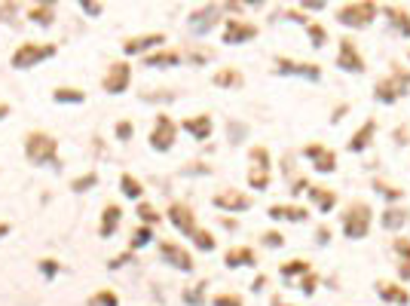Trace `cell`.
<instances>
[{
  "label": "cell",
  "instance_id": "48",
  "mask_svg": "<svg viewBox=\"0 0 410 306\" xmlns=\"http://www.w3.org/2000/svg\"><path fill=\"white\" fill-rule=\"evenodd\" d=\"M126 264H135V252H123L119 257H114V261H110L107 266H110V270H123Z\"/></svg>",
  "mask_w": 410,
  "mask_h": 306
},
{
  "label": "cell",
  "instance_id": "32",
  "mask_svg": "<svg viewBox=\"0 0 410 306\" xmlns=\"http://www.w3.org/2000/svg\"><path fill=\"white\" fill-rule=\"evenodd\" d=\"M119 193H123L126 199H141L144 196V184L138 181L135 175L123 172V175H119Z\"/></svg>",
  "mask_w": 410,
  "mask_h": 306
},
{
  "label": "cell",
  "instance_id": "34",
  "mask_svg": "<svg viewBox=\"0 0 410 306\" xmlns=\"http://www.w3.org/2000/svg\"><path fill=\"white\" fill-rule=\"evenodd\" d=\"M156 239V233H153V227H138V230H132V236H129V252H141V248H147Z\"/></svg>",
  "mask_w": 410,
  "mask_h": 306
},
{
  "label": "cell",
  "instance_id": "9",
  "mask_svg": "<svg viewBox=\"0 0 410 306\" xmlns=\"http://www.w3.org/2000/svg\"><path fill=\"white\" fill-rule=\"evenodd\" d=\"M129 83H132V64L129 61L107 64V73H105V80H101V86H105L107 95H123L129 89Z\"/></svg>",
  "mask_w": 410,
  "mask_h": 306
},
{
  "label": "cell",
  "instance_id": "39",
  "mask_svg": "<svg viewBox=\"0 0 410 306\" xmlns=\"http://www.w3.org/2000/svg\"><path fill=\"white\" fill-rule=\"evenodd\" d=\"M374 190L380 193V196H386L389 202H402L404 199V190L402 187H392V184H386V181H374Z\"/></svg>",
  "mask_w": 410,
  "mask_h": 306
},
{
  "label": "cell",
  "instance_id": "53",
  "mask_svg": "<svg viewBox=\"0 0 410 306\" xmlns=\"http://www.w3.org/2000/svg\"><path fill=\"white\" fill-rule=\"evenodd\" d=\"M300 9H324V4H322V0H306Z\"/></svg>",
  "mask_w": 410,
  "mask_h": 306
},
{
  "label": "cell",
  "instance_id": "54",
  "mask_svg": "<svg viewBox=\"0 0 410 306\" xmlns=\"http://www.w3.org/2000/svg\"><path fill=\"white\" fill-rule=\"evenodd\" d=\"M264 285H266V276H257V279H254V285H251V288H254V291H260V288H264Z\"/></svg>",
  "mask_w": 410,
  "mask_h": 306
},
{
  "label": "cell",
  "instance_id": "44",
  "mask_svg": "<svg viewBox=\"0 0 410 306\" xmlns=\"http://www.w3.org/2000/svg\"><path fill=\"white\" fill-rule=\"evenodd\" d=\"M211 306H245V300H242L239 294H214Z\"/></svg>",
  "mask_w": 410,
  "mask_h": 306
},
{
  "label": "cell",
  "instance_id": "30",
  "mask_svg": "<svg viewBox=\"0 0 410 306\" xmlns=\"http://www.w3.org/2000/svg\"><path fill=\"white\" fill-rule=\"evenodd\" d=\"M28 18L37 22L40 28H49L55 22V4H34V6H28Z\"/></svg>",
  "mask_w": 410,
  "mask_h": 306
},
{
  "label": "cell",
  "instance_id": "38",
  "mask_svg": "<svg viewBox=\"0 0 410 306\" xmlns=\"http://www.w3.org/2000/svg\"><path fill=\"white\" fill-rule=\"evenodd\" d=\"M190 239H193V245H197L199 252H214V248H218V239H214L209 230H197Z\"/></svg>",
  "mask_w": 410,
  "mask_h": 306
},
{
  "label": "cell",
  "instance_id": "8",
  "mask_svg": "<svg viewBox=\"0 0 410 306\" xmlns=\"http://www.w3.org/2000/svg\"><path fill=\"white\" fill-rule=\"evenodd\" d=\"M160 257H163V264L172 266V270H181V273H193V270H197V261H193V254L181 242H172V239L160 242Z\"/></svg>",
  "mask_w": 410,
  "mask_h": 306
},
{
  "label": "cell",
  "instance_id": "24",
  "mask_svg": "<svg viewBox=\"0 0 410 306\" xmlns=\"http://www.w3.org/2000/svg\"><path fill=\"white\" fill-rule=\"evenodd\" d=\"M310 199L315 202V208L322 211V215H328V211L337 208V190H331V187H322V184H310Z\"/></svg>",
  "mask_w": 410,
  "mask_h": 306
},
{
  "label": "cell",
  "instance_id": "55",
  "mask_svg": "<svg viewBox=\"0 0 410 306\" xmlns=\"http://www.w3.org/2000/svg\"><path fill=\"white\" fill-rule=\"evenodd\" d=\"M9 230H13V227H9L6 220H0V239H4V236H9Z\"/></svg>",
  "mask_w": 410,
  "mask_h": 306
},
{
  "label": "cell",
  "instance_id": "36",
  "mask_svg": "<svg viewBox=\"0 0 410 306\" xmlns=\"http://www.w3.org/2000/svg\"><path fill=\"white\" fill-rule=\"evenodd\" d=\"M306 37H310L312 49H322V46L328 43V28L319 25V22H310V25H306Z\"/></svg>",
  "mask_w": 410,
  "mask_h": 306
},
{
  "label": "cell",
  "instance_id": "19",
  "mask_svg": "<svg viewBox=\"0 0 410 306\" xmlns=\"http://www.w3.org/2000/svg\"><path fill=\"white\" fill-rule=\"evenodd\" d=\"M266 218H273V220H288V224H306L310 211H306L303 206H285V202H279V206H269V208H266Z\"/></svg>",
  "mask_w": 410,
  "mask_h": 306
},
{
  "label": "cell",
  "instance_id": "29",
  "mask_svg": "<svg viewBox=\"0 0 410 306\" xmlns=\"http://www.w3.org/2000/svg\"><path fill=\"white\" fill-rule=\"evenodd\" d=\"M279 273H282V279H303L306 273H312V266H310V261L306 257H291V261H285L282 266H279Z\"/></svg>",
  "mask_w": 410,
  "mask_h": 306
},
{
  "label": "cell",
  "instance_id": "27",
  "mask_svg": "<svg viewBox=\"0 0 410 306\" xmlns=\"http://www.w3.org/2000/svg\"><path fill=\"white\" fill-rule=\"evenodd\" d=\"M386 13V18H389V25L395 28L402 37H410V13L404 6H398V4H386V6H380Z\"/></svg>",
  "mask_w": 410,
  "mask_h": 306
},
{
  "label": "cell",
  "instance_id": "45",
  "mask_svg": "<svg viewBox=\"0 0 410 306\" xmlns=\"http://www.w3.org/2000/svg\"><path fill=\"white\" fill-rule=\"evenodd\" d=\"M315 288H319V276L315 273H306L300 282H297V291H303V294H315Z\"/></svg>",
  "mask_w": 410,
  "mask_h": 306
},
{
  "label": "cell",
  "instance_id": "23",
  "mask_svg": "<svg viewBox=\"0 0 410 306\" xmlns=\"http://www.w3.org/2000/svg\"><path fill=\"white\" fill-rule=\"evenodd\" d=\"M374 138H377V119H368V123L349 138V144H346L349 153H365L368 147L374 144Z\"/></svg>",
  "mask_w": 410,
  "mask_h": 306
},
{
  "label": "cell",
  "instance_id": "18",
  "mask_svg": "<svg viewBox=\"0 0 410 306\" xmlns=\"http://www.w3.org/2000/svg\"><path fill=\"white\" fill-rule=\"evenodd\" d=\"M374 288H377V294H380V298H383L386 303H392V306H407V303H410V291L404 288L402 282H389V279H380V282L374 285Z\"/></svg>",
  "mask_w": 410,
  "mask_h": 306
},
{
  "label": "cell",
  "instance_id": "17",
  "mask_svg": "<svg viewBox=\"0 0 410 306\" xmlns=\"http://www.w3.org/2000/svg\"><path fill=\"white\" fill-rule=\"evenodd\" d=\"M160 43H165V34L156 31V34H138V37H129L123 43V52L126 55H151L160 49Z\"/></svg>",
  "mask_w": 410,
  "mask_h": 306
},
{
  "label": "cell",
  "instance_id": "46",
  "mask_svg": "<svg viewBox=\"0 0 410 306\" xmlns=\"http://www.w3.org/2000/svg\"><path fill=\"white\" fill-rule=\"evenodd\" d=\"M260 242H264L266 248H282L285 245V236L279 233V230H266V233L260 236Z\"/></svg>",
  "mask_w": 410,
  "mask_h": 306
},
{
  "label": "cell",
  "instance_id": "20",
  "mask_svg": "<svg viewBox=\"0 0 410 306\" xmlns=\"http://www.w3.org/2000/svg\"><path fill=\"white\" fill-rule=\"evenodd\" d=\"M181 129L187 135H193L197 141H209L211 132H214V119L209 114H197V117H190V119H184Z\"/></svg>",
  "mask_w": 410,
  "mask_h": 306
},
{
  "label": "cell",
  "instance_id": "13",
  "mask_svg": "<svg viewBox=\"0 0 410 306\" xmlns=\"http://www.w3.org/2000/svg\"><path fill=\"white\" fill-rule=\"evenodd\" d=\"M337 68L346 73H365V59L358 52V43L352 37H340V52H337Z\"/></svg>",
  "mask_w": 410,
  "mask_h": 306
},
{
  "label": "cell",
  "instance_id": "25",
  "mask_svg": "<svg viewBox=\"0 0 410 306\" xmlns=\"http://www.w3.org/2000/svg\"><path fill=\"white\" fill-rule=\"evenodd\" d=\"M184 61V52L178 49H156L151 55H144V68H178Z\"/></svg>",
  "mask_w": 410,
  "mask_h": 306
},
{
  "label": "cell",
  "instance_id": "40",
  "mask_svg": "<svg viewBox=\"0 0 410 306\" xmlns=\"http://www.w3.org/2000/svg\"><path fill=\"white\" fill-rule=\"evenodd\" d=\"M98 184V175L95 172H86V175H80V178H74L71 181V190L74 193H86V190H92Z\"/></svg>",
  "mask_w": 410,
  "mask_h": 306
},
{
  "label": "cell",
  "instance_id": "33",
  "mask_svg": "<svg viewBox=\"0 0 410 306\" xmlns=\"http://www.w3.org/2000/svg\"><path fill=\"white\" fill-rule=\"evenodd\" d=\"M52 101L55 105H83V101H86V92L74 89V86H59L52 92Z\"/></svg>",
  "mask_w": 410,
  "mask_h": 306
},
{
  "label": "cell",
  "instance_id": "58",
  "mask_svg": "<svg viewBox=\"0 0 410 306\" xmlns=\"http://www.w3.org/2000/svg\"><path fill=\"white\" fill-rule=\"evenodd\" d=\"M269 306H291V303H285L282 298H273V300H269Z\"/></svg>",
  "mask_w": 410,
  "mask_h": 306
},
{
  "label": "cell",
  "instance_id": "43",
  "mask_svg": "<svg viewBox=\"0 0 410 306\" xmlns=\"http://www.w3.org/2000/svg\"><path fill=\"white\" fill-rule=\"evenodd\" d=\"M37 266H40V273L46 276V279H55V276L62 273V264L55 261V257H43V261L37 264Z\"/></svg>",
  "mask_w": 410,
  "mask_h": 306
},
{
  "label": "cell",
  "instance_id": "47",
  "mask_svg": "<svg viewBox=\"0 0 410 306\" xmlns=\"http://www.w3.org/2000/svg\"><path fill=\"white\" fill-rule=\"evenodd\" d=\"M132 135H135V126L129 123V119H119L117 123V141H129Z\"/></svg>",
  "mask_w": 410,
  "mask_h": 306
},
{
  "label": "cell",
  "instance_id": "56",
  "mask_svg": "<svg viewBox=\"0 0 410 306\" xmlns=\"http://www.w3.org/2000/svg\"><path fill=\"white\" fill-rule=\"evenodd\" d=\"M4 117H9V105H6V101H0V119H4Z\"/></svg>",
  "mask_w": 410,
  "mask_h": 306
},
{
  "label": "cell",
  "instance_id": "52",
  "mask_svg": "<svg viewBox=\"0 0 410 306\" xmlns=\"http://www.w3.org/2000/svg\"><path fill=\"white\" fill-rule=\"evenodd\" d=\"M303 190H310V181H306V178H300V181H294V184H291V193H294V196H300Z\"/></svg>",
  "mask_w": 410,
  "mask_h": 306
},
{
  "label": "cell",
  "instance_id": "31",
  "mask_svg": "<svg viewBox=\"0 0 410 306\" xmlns=\"http://www.w3.org/2000/svg\"><path fill=\"white\" fill-rule=\"evenodd\" d=\"M410 220V215H407V208H398V206H389L383 215H380V224H383L386 230H402L404 224Z\"/></svg>",
  "mask_w": 410,
  "mask_h": 306
},
{
  "label": "cell",
  "instance_id": "5",
  "mask_svg": "<svg viewBox=\"0 0 410 306\" xmlns=\"http://www.w3.org/2000/svg\"><path fill=\"white\" fill-rule=\"evenodd\" d=\"M55 52H59V46H55V43H18V49L13 52L9 64H13L16 71H31L40 61L52 59Z\"/></svg>",
  "mask_w": 410,
  "mask_h": 306
},
{
  "label": "cell",
  "instance_id": "3",
  "mask_svg": "<svg viewBox=\"0 0 410 306\" xmlns=\"http://www.w3.org/2000/svg\"><path fill=\"white\" fill-rule=\"evenodd\" d=\"M410 89V71L398 68V64H392V73L383 80H377L374 86V98L380 101V105H395L398 98H404Z\"/></svg>",
  "mask_w": 410,
  "mask_h": 306
},
{
  "label": "cell",
  "instance_id": "14",
  "mask_svg": "<svg viewBox=\"0 0 410 306\" xmlns=\"http://www.w3.org/2000/svg\"><path fill=\"white\" fill-rule=\"evenodd\" d=\"M165 218H169V224L178 230L181 236H193L197 233V215H193V208L187 206V202H172L169 211H165Z\"/></svg>",
  "mask_w": 410,
  "mask_h": 306
},
{
  "label": "cell",
  "instance_id": "11",
  "mask_svg": "<svg viewBox=\"0 0 410 306\" xmlns=\"http://www.w3.org/2000/svg\"><path fill=\"white\" fill-rule=\"evenodd\" d=\"M273 73L279 77H303V80H322V68L312 61H291V59H276Z\"/></svg>",
  "mask_w": 410,
  "mask_h": 306
},
{
  "label": "cell",
  "instance_id": "6",
  "mask_svg": "<svg viewBox=\"0 0 410 306\" xmlns=\"http://www.w3.org/2000/svg\"><path fill=\"white\" fill-rule=\"evenodd\" d=\"M251 169H248V187L251 190H266L273 181V160H269L266 147H251Z\"/></svg>",
  "mask_w": 410,
  "mask_h": 306
},
{
  "label": "cell",
  "instance_id": "49",
  "mask_svg": "<svg viewBox=\"0 0 410 306\" xmlns=\"http://www.w3.org/2000/svg\"><path fill=\"white\" fill-rule=\"evenodd\" d=\"M331 236H334V233H331V227H324V224H322L319 230H315V245H328V242H331Z\"/></svg>",
  "mask_w": 410,
  "mask_h": 306
},
{
  "label": "cell",
  "instance_id": "22",
  "mask_svg": "<svg viewBox=\"0 0 410 306\" xmlns=\"http://www.w3.org/2000/svg\"><path fill=\"white\" fill-rule=\"evenodd\" d=\"M119 220H123V208H119L117 202H107L105 211H101V220H98V236L110 239L119 230Z\"/></svg>",
  "mask_w": 410,
  "mask_h": 306
},
{
  "label": "cell",
  "instance_id": "57",
  "mask_svg": "<svg viewBox=\"0 0 410 306\" xmlns=\"http://www.w3.org/2000/svg\"><path fill=\"white\" fill-rule=\"evenodd\" d=\"M223 227H227V230H236L239 224H236V220H233V218H223Z\"/></svg>",
  "mask_w": 410,
  "mask_h": 306
},
{
  "label": "cell",
  "instance_id": "21",
  "mask_svg": "<svg viewBox=\"0 0 410 306\" xmlns=\"http://www.w3.org/2000/svg\"><path fill=\"white\" fill-rule=\"evenodd\" d=\"M392 252H395L398 279L407 282V279H410V239H407V236H395V239H392Z\"/></svg>",
  "mask_w": 410,
  "mask_h": 306
},
{
  "label": "cell",
  "instance_id": "41",
  "mask_svg": "<svg viewBox=\"0 0 410 306\" xmlns=\"http://www.w3.org/2000/svg\"><path fill=\"white\" fill-rule=\"evenodd\" d=\"M205 288H209V282H197L187 294H184V303H190V306H202V303H205Z\"/></svg>",
  "mask_w": 410,
  "mask_h": 306
},
{
  "label": "cell",
  "instance_id": "7",
  "mask_svg": "<svg viewBox=\"0 0 410 306\" xmlns=\"http://www.w3.org/2000/svg\"><path fill=\"white\" fill-rule=\"evenodd\" d=\"M175 141H178V123L169 114H156L153 129H151V147L156 153H169Z\"/></svg>",
  "mask_w": 410,
  "mask_h": 306
},
{
  "label": "cell",
  "instance_id": "16",
  "mask_svg": "<svg viewBox=\"0 0 410 306\" xmlns=\"http://www.w3.org/2000/svg\"><path fill=\"white\" fill-rule=\"evenodd\" d=\"M303 156L312 163V169L322 172V175H331L334 169H337V153H334L331 147H324V144H310V147H303Z\"/></svg>",
  "mask_w": 410,
  "mask_h": 306
},
{
  "label": "cell",
  "instance_id": "42",
  "mask_svg": "<svg viewBox=\"0 0 410 306\" xmlns=\"http://www.w3.org/2000/svg\"><path fill=\"white\" fill-rule=\"evenodd\" d=\"M184 59L193 61V64H205V61H211V59H214V49H205V46H197V49L184 52Z\"/></svg>",
  "mask_w": 410,
  "mask_h": 306
},
{
  "label": "cell",
  "instance_id": "37",
  "mask_svg": "<svg viewBox=\"0 0 410 306\" xmlns=\"http://www.w3.org/2000/svg\"><path fill=\"white\" fill-rule=\"evenodd\" d=\"M86 306H119V298L110 288H98L92 298L86 300Z\"/></svg>",
  "mask_w": 410,
  "mask_h": 306
},
{
  "label": "cell",
  "instance_id": "50",
  "mask_svg": "<svg viewBox=\"0 0 410 306\" xmlns=\"http://www.w3.org/2000/svg\"><path fill=\"white\" fill-rule=\"evenodd\" d=\"M18 13V4H0V22H9Z\"/></svg>",
  "mask_w": 410,
  "mask_h": 306
},
{
  "label": "cell",
  "instance_id": "51",
  "mask_svg": "<svg viewBox=\"0 0 410 306\" xmlns=\"http://www.w3.org/2000/svg\"><path fill=\"white\" fill-rule=\"evenodd\" d=\"M80 9L86 16H92V18H98L101 13H105V6H101V4H89V0H86V4H80Z\"/></svg>",
  "mask_w": 410,
  "mask_h": 306
},
{
  "label": "cell",
  "instance_id": "4",
  "mask_svg": "<svg viewBox=\"0 0 410 306\" xmlns=\"http://www.w3.org/2000/svg\"><path fill=\"white\" fill-rule=\"evenodd\" d=\"M380 13V6L377 4H370V0H356V4H343L337 6V22L343 28H352V31H361V28H368L370 22L377 18Z\"/></svg>",
  "mask_w": 410,
  "mask_h": 306
},
{
  "label": "cell",
  "instance_id": "2",
  "mask_svg": "<svg viewBox=\"0 0 410 306\" xmlns=\"http://www.w3.org/2000/svg\"><path fill=\"white\" fill-rule=\"evenodd\" d=\"M340 224H343V236L358 242L370 233V224H374V208L368 202H352V206L340 215Z\"/></svg>",
  "mask_w": 410,
  "mask_h": 306
},
{
  "label": "cell",
  "instance_id": "26",
  "mask_svg": "<svg viewBox=\"0 0 410 306\" xmlns=\"http://www.w3.org/2000/svg\"><path fill=\"white\" fill-rule=\"evenodd\" d=\"M223 264H227L230 270H239V266H257V254H254V248H248V245H236L223 254Z\"/></svg>",
  "mask_w": 410,
  "mask_h": 306
},
{
  "label": "cell",
  "instance_id": "28",
  "mask_svg": "<svg viewBox=\"0 0 410 306\" xmlns=\"http://www.w3.org/2000/svg\"><path fill=\"white\" fill-rule=\"evenodd\" d=\"M211 83H214V86H221V89H242L245 77H242L239 68H221V71H214Z\"/></svg>",
  "mask_w": 410,
  "mask_h": 306
},
{
  "label": "cell",
  "instance_id": "35",
  "mask_svg": "<svg viewBox=\"0 0 410 306\" xmlns=\"http://www.w3.org/2000/svg\"><path fill=\"white\" fill-rule=\"evenodd\" d=\"M135 215L138 220H141L144 227H156L163 220V215L156 211V206H151V202H138V208H135Z\"/></svg>",
  "mask_w": 410,
  "mask_h": 306
},
{
  "label": "cell",
  "instance_id": "15",
  "mask_svg": "<svg viewBox=\"0 0 410 306\" xmlns=\"http://www.w3.org/2000/svg\"><path fill=\"white\" fill-rule=\"evenodd\" d=\"M218 18H221V4H209V6H197L190 13L187 18V25H190V31L193 34H209L214 25H218Z\"/></svg>",
  "mask_w": 410,
  "mask_h": 306
},
{
  "label": "cell",
  "instance_id": "10",
  "mask_svg": "<svg viewBox=\"0 0 410 306\" xmlns=\"http://www.w3.org/2000/svg\"><path fill=\"white\" fill-rule=\"evenodd\" d=\"M251 206H254V199H251L248 193L236 190V187H223V190L214 193V208L230 211V215H239V211H248Z\"/></svg>",
  "mask_w": 410,
  "mask_h": 306
},
{
  "label": "cell",
  "instance_id": "1",
  "mask_svg": "<svg viewBox=\"0 0 410 306\" xmlns=\"http://www.w3.org/2000/svg\"><path fill=\"white\" fill-rule=\"evenodd\" d=\"M25 156L34 165H62L59 141L49 132H28L25 135Z\"/></svg>",
  "mask_w": 410,
  "mask_h": 306
},
{
  "label": "cell",
  "instance_id": "12",
  "mask_svg": "<svg viewBox=\"0 0 410 306\" xmlns=\"http://www.w3.org/2000/svg\"><path fill=\"white\" fill-rule=\"evenodd\" d=\"M257 37V25L245 22V18H223V43L230 46H242Z\"/></svg>",
  "mask_w": 410,
  "mask_h": 306
}]
</instances>
